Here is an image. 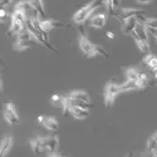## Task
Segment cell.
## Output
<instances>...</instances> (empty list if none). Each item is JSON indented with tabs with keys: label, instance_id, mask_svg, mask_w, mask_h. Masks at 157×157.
Listing matches in <instances>:
<instances>
[{
	"label": "cell",
	"instance_id": "cell-1",
	"mask_svg": "<svg viewBox=\"0 0 157 157\" xmlns=\"http://www.w3.org/2000/svg\"><path fill=\"white\" fill-rule=\"evenodd\" d=\"M78 44H80V49L82 50V53L86 58H92L96 54H101L104 58H108V53L102 47H99L97 44H93L90 39H87L83 36V33H81L80 37H78Z\"/></svg>",
	"mask_w": 157,
	"mask_h": 157
},
{
	"label": "cell",
	"instance_id": "cell-2",
	"mask_svg": "<svg viewBox=\"0 0 157 157\" xmlns=\"http://www.w3.org/2000/svg\"><path fill=\"white\" fill-rule=\"evenodd\" d=\"M102 5H103V0H93V1H91L88 5H85L83 7H81L80 10H77V11L74 13L72 21H74L75 23H78V25L83 23V22L88 18V16H90L96 9H98V7L102 6Z\"/></svg>",
	"mask_w": 157,
	"mask_h": 157
},
{
	"label": "cell",
	"instance_id": "cell-3",
	"mask_svg": "<svg viewBox=\"0 0 157 157\" xmlns=\"http://www.w3.org/2000/svg\"><path fill=\"white\" fill-rule=\"evenodd\" d=\"M34 45V38L31 36V33L28 32L27 27L23 32H21L20 34H17L15 37V40H13V49L16 52H23L26 50L27 48Z\"/></svg>",
	"mask_w": 157,
	"mask_h": 157
},
{
	"label": "cell",
	"instance_id": "cell-4",
	"mask_svg": "<svg viewBox=\"0 0 157 157\" xmlns=\"http://www.w3.org/2000/svg\"><path fill=\"white\" fill-rule=\"evenodd\" d=\"M121 93V88H120V85L115 83V82H108L104 87V104L107 107H112L117 96Z\"/></svg>",
	"mask_w": 157,
	"mask_h": 157
},
{
	"label": "cell",
	"instance_id": "cell-5",
	"mask_svg": "<svg viewBox=\"0 0 157 157\" xmlns=\"http://www.w3.org/2000/svg\"><path fill=\"white\" fill-rule=\"evenodd\" d=\"M4 118L9 124H12V125L20 124L18 114H17L16 108H15V105L12 103H6L4 105Z\"/></svg>",
	"mask_w": 157,
	"mask_h": 157
},
{
	"label": "cell",
	"instance_id": "cell-6",
	"mask_svg": "<svg viewBox=\"0 0 157 157\" xmlns=\"http://www.w3.org/2000/svg\"><path fill=\"white\" fill-rule=\"evenodd\" d=\"M58 146H59V139L56 135L44 136V151H47L49 156L56 155Z\"/></svg>",
	"mask_w": 157,
	"mask_h": 157
},
{
	"label": "cell",
	"instance_id": "cell-7",
	"mask_svg": "<svg viewBox=\"0 0 157 157\" xmlns=\"http://www.w3.org/2000/svg\"><path fill=\"white\" fill-rule=\"evenodd\" d=\"M38 23H39L42 31H43L45 34H48V33H49L53 28H55V27H63V26H64V25H63L61 22H59V21H55V20H53V18H44V17H38Z\"/></svg>",
	"mask_w": 157,
	"mask_h": 157
},
{
	"label": "cell",
	"instance_id": "cell-8",
	"mask_svg": "<svg viewBox=\"0 0 157 157\" xmlns=\"http://www.w3.org/2000/svg\"><path fill=\"white\" fill-rule=\"evenodd\" d=\"M144 13V10L141 9H135V7H131V9H121L120 12L118 13H114L113 16H115L120 22L132 17V16H139V15H142Z\"/></svg>",
	"mask_w": 157,
	"mask_h": 157
},
{
	"label": "cell",
	"instance_id": "cell-9",
	"mask_svg": "<svg viewBox=\"0 0 157 157\" xmlns=\"http://www.w3.org/2000/svg\"><path fill=\"white\" fill-rule=\"evenodd\" d=\"M38 123H40L45 129H48L49 131H56L59 129V123L54 117H38L37 118Z\"/></svg>",
	"mask_w": 157,
	"mask_h": 157
},
{
	"label": "cell",
	"instance_id": "cell-10",
	"mask_svg": "<svg viewBox=\"0 0 157 157\" xmlns=\"http://www.w3.org/2000/svg\"><path fill=\"white\" fill-rule=\"evenodd\" d=\"M137 20H139V16H132L125 21L121 22V28H123V33L125 34H131V32L135 29L136 27V23H137Z\"/></svg>",
	"mask_w": 157,
	"mask_h": 157
},
{
	"label": "cell",
	"instance_id": "cell-11",
	"mask_svg": "<svg viewBox=\"0 0 157 157\" xmlns=\"http://www.w3.org/2000/svg\"><path fill=\"white\" fill-rule=\"evenodd\" d=\"M69 114H71L75 119H86L88 117V109L78 105H72L69 108Z\"/></svg>",
	"mask_w": 157,
	"mask_h": 157
},
{
	"label": "cell",
	"instance_id": "cell-12",
	"mask_svg": "<svg viewBox=\"0 0 157 157\" xmlns=\"http://www.w3.org/2000/svg\"><path fill=\"white\" fill-rule=\"evenodd\" d=\"M105 21L107 20H105V15L104 13H96L94 16L91 17L90 25L92 27H96V28H102V27H104Z\"/></svg>",
	"mask_w": 157,
	"mask_h": 157
},
{
	"label": "cell",
	"instance_id": "cell-13",
	"mask_svg": "<svg viewBox=\"0 0 157 157\" xmlns=\"http://www.w3.org/2000/svg\"><path fill=\"white\" fill-rule=\"evenodd\" d=\"M12 147V136H5L0 145V156H6Z\"/></svg>",
	"mask_w": 157,
	"mask_h": 157
},
{
	"label": "cell",
	"instance_id": "cell-14",
	"mask_svg": "<svg viewBox=\"0 0 157 157\" xmlns=\"http://www.w3.org/2000/svg\"><path fill=\"white\" fill-rule=\"evenodd\" d=\"M26 29V23L25 22H20L16 20H11V26H10V34L12 36H17L21 32H23Z\"/></svg>",
	"mask_w": 157,
	"mask_h": 157
},
{
	"label": "cell",
	"instance_id": "cell-15",
	"mask_svg": "<svg viewBox=\"0 0 157 157\" xmlns=\"http://www.w3.org/2000/svg\"><path fill=\"white\" fill-rule=\"evenodd\" d=\"M31 146L34 153H40L44 151V136H38L31 141Z\"/></svg>",
	"mask_w": 157,
	"mask_h": 157
},
{
	"label": "cell",
	"instance_id": "cell-16",
	"mask_svg": "<svg viewBox=\"0 0 157 157\" xmlns=\"http://www.w3.org/2000/svg\"><path fill=\"white\" fill-rule=\"evenodd\" d=\"M131 34H132V37H134V39H135V42H136L137 48H139L142 53H150V45H148V42L145 40V39H142V38H140V37H139L136 33H134V32H131Z\"/></svg>",
	"mask_w": 157,
	"mask_h": 157
},
{
	"label": "cell",
	"instance_id": "cell-17",
	"mask_svg": "<svg viewBox=\"0 0 157 157\" xmlns=\"http://www.w3.org/2000/svg\"><path fill=\"white\" fill-rule=\"evenodd\" d=\"M120 88H121V92H128V91H132V90H142L140 83L137 81H132V80H126L124 83L120 85Z\"/></svg>",
	"mask_w": 157,
	"mask_h": 157
},
{
	"label": "cell",
	"instance_id": "cell-18",
	"mask_svg": "<svg viewBox=\"0 0 157 157\" xmlns=\"http://www.w3.org/2000/svg\"><path fill=\"white\" fill-rule=\"evenodd\" d=\"M71 98L76 99V101H81V102H87V103H91L90 101V96L88 93H86L85 91H71L70 93H67Z\"/></svg>",
	"mask_w": 157,
	"mask_h": 157
},
{
	"label": "cell",
	"instance_id": "cell-19",
	"mask_svg": "<svg viewBox=\"0 0 157 157\" xmlns=\"http://www.w3.org/2000/svg\"><path fill=\"white\" fill-rule=\"evenodd\" d=\"M134 33H136L140 38H142V39H145V40H147V38H148V36H147V27H146V25L144 23V22H137L136 23V27H135V29L132 31ZM148 42V40H147Z\"/></svg>",
	"mask_w": 157,
	"mask_h": 157
},
{
	"label": "cell",
	"instance_id": "cell-20",
	"mask_svg": "<svg viewBox=\"0 0 157 157\" xmlns=\"http://www.w3.org/2000/svg\"><path fill=\"white\" fill-rule=\"evenodd\" d=\"M32 5V7L34 9V11L37 12V15L39 17H44L45 16V11H44V5L42 0H28Z\"/></svg>",
	"mask_w": 157,
	"mask_h": 157
},
{
	"label": "cell",
	"instance_id": "cell-21",
	"mask_svg": "<svg viewBox=\"0 0 157 157\" xmlns=\"http://www.w3.org/2000/svg\"><path fill=\"white\" fill-rule=\"evenodd\" d=\"M15 10L22 11V12H25V13L27 15V12H29V11H32V10H34V9L32 7V5H31V2H29L28 0H21V1H18V2L16 4Z\"/></svg>",
	"mask_w": 157,
	"mask_h": 157
},
{
	"label": "cell",
	"instance_id": "cell-22",
	"mask_svg": "<svg viewBox=\"0 0 157 157\" xmlns=\"http://www.w3.org/2000/svg\"><path fill=\"white\" fill-rule=\"evenodd\" d=\"M139 71L135 67H126L125 69V76L126 80H132V81H137L139 80Z\"/></svg>",
	"mask_w": 157,
	"mask_h": 157
},
{
	"label": "cell",
	"instance_id": "cell-23",
	"mask_svg": "<svg viewBox=\"0 0 157 157\" xmlns=\"http://www.w3.org/2000/svg\"><path fill=\"white\" fill-rule=\"evenodd\" d=\"M11 20H16V21H20V22H25L26 23V20H27V15L22 11H18V10H13L12 15H11Z\"/></svg>",
	"mask_w": 157,
	"mask_h": 157
},
{
	"label": "cell",
	"instance_id": "cell-24",
	"mask_svg": "<svg viewBox=\"0 0 157 157\" xmlns=\"http://www.w3.org/2000/svg\"><path fill=\"white\" fill-rule=\"evenodd\" d=\"M155 147H157V132H155V134L148 139V141H147V150H148V151L152 150V148H155Z\"/></svg>",
	"mask_w": 157,
	"mask_h": 157
},
{
	"label": "cell",
	"instance_id": "cell-25",
	"mask_svg": "<svg viewBox=\"0 0 157 157\" xmlns=\"http://www.w3.org/2000/svg\"><path fill=\"white\" fill-rule=\"evenodd\" d=\"M147 28H157V18L151 17V18H144L142 21Z\"/></svg>",
	"mask_w": 157,
	"mask_h": 157
},
{
	"label": "cell",
	"instance_id": "cell-26",
	"mask_svg": "<svg viewBox=\"0 0 157 157\" xmlns=\"http://www.w3.org/2000/svg\"><path fill=\"white\" fill-rule=\"evenodd\" d=\"M103 5H105V7L108 9L109 15H114V9H115V6H114V4H113L112 0H103Z\"/></svg>",
	"mask_w": 157,
	"mask_h": 157
},
{
	"label": "cell",
	"instance_id": "cell-27",
	"mask_svg": "<svg viewBox=\"0 0 157 157\" xmlns=\"http://www.w3.org/2000/svg\"><path fill=\"white\" fill-rule=\"evenodd\" d=\"M155 58V55L153 54H151V53H146V55L144 56V59H142V63L145 64V65H148L150 64V61L152 60Z\"/></svg>",
	"mask_w": 157,
	"mask_h": 157
},
{
	"label": "cell",
	"instance_id": "cell-28",
	"mask_svg": "<svg viewBox=\"0 0 157 157\" xmlns=\"http://www.w3.org/2000/svg\"><path fill=\"white\" fill-rule=\"evenodd\" d=\"M147 66H148L151 70H153V71H155V70L157 69V56H155V58L150 61V64H148Z\"/></svg>",
	"mask_w": 157,
	"mask_h": 157
},
{
	"label": "cell",
	"instance_id": "cell-29",
	"mask_svg": "<svg viewBox=\"0 0 157 157\" xmlns=\"http://www.w3.org/2000/svg\"><path fill=\"white\" fill-rule=\"evenodd\" d=\"M13 0H0V5L1 7H5V6H9Z\"/></svg>",
	"mask_w": 157,
	"mask_h": 157
},
{
	"label": "cell",
	"instance_id": "cell-30",
	"mask_svg": "<svg viewBox=\"0 0 157 157\" xmlns=\"http://www.w3.org/2000/svg\"><path fill=\"white\" fill-rule=\"evenodd\" d=\"M60 99H61V96H58V94H53L52 96V101L54 103H60Z\"/></svg>",
	"mask_w": 157,
	"mask_h": 157
},
{
	"label": "cell",
	"instance_id": "cell-31",
	"mask_svg": "<svg viewBox=\"0 0 157 157\" xmlns=\"http://www.w3.org/2000/svg\"><path fill=\"white\" fill-rule=\"evenodd\" d=\"M0 16H1V22H5V20H6V12H5V10H4V7L0 10Z\"/></svg>",
	"mask_w": 157,
	"mask_h": 157
},
{
	"label": "cell",
	"instance_id": "cell-32",
	"mask_svg": "<svg viewBox=\"0 0 157 157\" xmlns=\"http://www.w3.org/2000/svg\"><path fill=\"white\" fill-rule=\"evenodd\" d=\"M147 31H148V32L157 39V28H147Z\"/></svg>",
	"mask_w": 157,
	"mask_h": 157
},
{
	"label": "cell",
	"instance_id": "cell-33",
	"mask_svg": "<svg viewBox=\"0 0 157 157\" xmlns=\"http://www.w3.org/2000/svg\"><path fill=\"white\" fill-rule=\"evenodd\" d=\"M137 2H140V4H151L153 0H136Z\"/></svg>",
	"mask_w": 157,
	"mask_h": 157
},
{
	"label": "cell",
	"instance_id": "cell-34",
	"mask_svg": "<svg viewBox=\"0 0 157 157\" xmlns=\"http://www.w3.org/2000/svg\"><path fill=\"white\" fill-rule=\"evenodd\" d=\"M150 153H151L152 156H157V147H155V148L150 150Z\"/></svg>",
	"mask_w": 157,
	"mask_h": 157
},
{
	"label": "cell",
	"instance_id": "cell-35",
	"mask_svg": "<svg viewBox=\"0 0 157 157\" xmlns=\"http://www.w3.org/2000/svg\"><path fill=\"white\" fill-rule=\"evenodd\" d=\"M105 37H108V38H112V39H113V38H114V33H113V32H107V33H105Z\"/></svg>",
	"mask_w": 157,
	"mask_h": 157
},
{
	"label": "cell",
	"instance_id": "cell-36",
	"mask_svg": "<svg viewBox=\"0 0 157 157\" xmlns=\"http://www.w3.org/2000/svg\"><path fill=\"white\" fill-rule=\"evenodd\" d=\"M112 1H113V4H114V6H115V7H117V6L119 5V2H120L119 0H112Z\"/></svg>",
	"mask_w": 157,
	"mask_h": 157
},
{
	"label": "cell",
	"instance_id": "cell-37",
	"mask_svg": "<svg viewBox=\"0 0 157 157\" xmlns=\"http://www.w3.org/2000/svg\"><path fill=\"white\" fill-rule=\"evenodd\" d=\"M153 74H155V77H156V80H157V69L153 71Z\"/></svg>",
	"mask_w": 157,
	"mask_h": 157
},
{
	"label": "cell",
	"instance_id": "cell-38",
	"mask_svg": "<svg viewBox=\"0 0 157 157\" xmlns=\"http://www.w3.org/2000/svg\"><path fill=\"white\" fill-rule=\"evenodd\" d=\"M155 85H156V86H157V81H156V83H155Z\"/></svg>",
	"mask_w": 157,
	"mask_h": 157
}]
</instances>
